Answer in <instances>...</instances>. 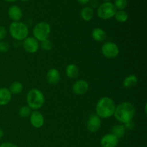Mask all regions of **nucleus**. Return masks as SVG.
Segmentation results:
<instances>
[{
  "label": "nucleus",
  "mask_w": 147,
  "mask_h": 147,
  "mask_svg": "<svg viewBox=\"0 0 147 147\" xmlns=\"http://www.w3.org/2000/svg\"><path fill=\"white\" fill-rule=\"evenodd\" d=\"M4 1H7V2H14V1H17V0H4Z\"/></svg>",
  "instance_id": "obj_32"
},
{
  "label": "nucleus",
  "mask_w": 147,
  "mask_h": 147,
  "mask_svg": "<svg viewBox=\"0 0 147 147\" xmlns=\"http://www.w3.org/2000/svg\"><path fill=\"white\" fill-rule=\"evenodd\" d=\"M27 106L33 111H38L44 105L45 98L42 92L37 88L31 89L27 94Z\"/></svg>",
  "instance_id": "obj_3"
},
{
  "label": "nucleus",
  "mask_w": 147,
  "mask_h": 147,
  "mask_svg": "<svg viewBox=\"0 0 147 147\" xmlns=\"http://www.w3.org/2000/svg\"><path fill=\"white\" fill-rule=\"evenodd\" d=\"M0 147H18L14 144L11 143V142H4L0 144Z\"/></svg>",
  "instance_id": "obj_29"
},
{
  "label": "nucleus",
  "mask_w": 147,
  "mask_h": 147,
  "mask_svg": "<svg viewBox=\"0 0 147 147\" xmlns=\"http://www.w3.org/2000/svg\"><path fill=\"white\" fill-rule=\"evenodd\" d=\"M117 9L113 4L111 1H105L99 4L97 8V15L100 19L103 20H110L114 17Z\"/></svg>",
  "instance_id": "obj_6"
},
{
  "label": "nucleus",
  "mask_w": 147,
  "mask_h": 147,
  "mask_svg": "<svg viewBox=\"0 0 147 147\" xmlns=\"http://www.w3.org/2000/svg\"><path fill=\"white\" fill-rule=\"evenodd\" d=\"M115 19L119 22H126L129 19V14L124 10H117L114 15Z\"/></svg>",
  "instance_id": "obj_22"
},
{
  "label": "nucleus",
  "mask_w": 147,
  "mask_h": 147,
  "mask_svg": "<svg viewBox=\"0 0 147 147\" xmlns=\"http://www.w3.org/2000/svg\"><path fill=\"white\" fill-rule=\"evenodd\" d=\"M33 37L38 42L48 39L51 33V26L45 22H40L34 27L32 30Z\"/></svg>",
  "instance_id": "obj_5"
},
{
  "label": "nucleus",
  "mask_w": 147,
  "mask_h": 147,
  "mask_svg": "<svg viewBox=\"0 0 147 147\" xmlns=\"http://www.w3.org/2000/svg\"><path fill=\"white\" fill-rule=\"evenodd\" d=\"M126 133V129L123 124H118L113 126L111 129V134L114 135L118 139L123 137Z\"/></svg>",
  "instance_id": "obj_20"
},
{
  "label": "nucleus",
  "mask_w": 147,
  "mask_h": 147,
  "mask_svg": "<svg viewBox=\"0 0 147 147\" xmlns=\"http://www.w3.org/2000/svg\"><path fill=\"white\" fill-rule=\"evenodd\" d=\"M89 89V84L86 80L80 79L74 83L72 87L73 92L77 96H82L86 94Z\"/></svg>",
  "instance_id": "obj_11"
},
{
  "label": "nucleus",
  "mask_w": 147,
  "mask_h": 147,
  "mask_svg": "<svg viewBox=\"0 0 147 147\" xmlns=\"http://www.w3.org/2000/svg\"><path fill=\"white\" fill-rule=\"evenodd\" d=\"M10 48V45L7 42L0 41V53H7Z\"/></svg>",
  "instance_id": "obj_26"
},
{
  "label": "nucleus",
  "mask_w": 147,
  "mask_h": 147,
  "mask_svg": "<svg viewBox=\"0 0 147 147\" xmlns=\"http://www.w3.org/2000/svg\"><path fill=\"white\" fill-rule=\"evenodd\" d=\"M78 2L80 4H87L88 3H89L90 1V0H77Z\"/></svg>",
  "instance_id": "obj_30"
},
{
  "label": "nucleus",
  "mask_w": 147,
  "mask_h": 147,
  "mask_svg": "<svg viewBox=\"0 0 147 147\" xmlns=\"http://www.w3.org/2000/svg\"><path fill=\"white\" fill-rule=\"evenodd\" d=\"M32 113V109L28 106H24L19 110V116L21 118H27L30 116Z\"/></svg>",
  "instance_id": "obj_23"
},
{
  "label": "nucleus",
  "mask_w": 147,
  "mask_h": 147,
  "mask_svg": "<svg viewBox=\"0 0 147 147\" xmlns=\"http://www.w3.org/2000/svg\"><path fill=\"white\" fill-rule=\"evenodd\" d=\"M65 74L67 77L71 79H76L79 76V67L76 64H69L65 67Z\"/></svg>",
  "instance_id": "obj_17"
},
{
  "label": "nucleus",
  "mask_w": 147,
  "mask_h": 147,
  "mask_svg": "<svg viewBox=\"0 0 147 147\" xmlns=\"http://www.w3.org/2000/svg\"><path fill=\"white\" fill-rule=\"evenodd\" d=\"M4 130H3L2 129H1V128H0V139H2V137L4 136Z\"/></svg>",
  "instance_id": "obj_31"
},
{
  "label": "nucleus",
  "mask_w": 147,
  "mask_h": 147,
  "mask_svg": "<svg viewBox=\"0 0 147 147\" xmlns=\"http://www.w3.org/2000/svg\"><path fill=\"white\" fill-rule=\"evenodd\" d=\"M8 16L13 22H18L22 18L23 13L20 7L12 5L9 8Z\"/></svg>",
  "instance_id": "obj_14"
},
{
  "label": "nucleus",
  "mask_w": 147,
  "mask_h": 147,
  "mask_svg": "<svg viewBox=\"0 0 147 147\" xmlns=\"http://www.w3.org/2000/svg\"><path fill=\"white\" fill-rule=\"evenodd\" d=\"M116 106L114 100L110 97H102L96 103V114L100 119H109L114 114Z\"/></svg>",
  "instance_id": "obj_2"
},
{
  "label": "nucleus",
  "mask_w": 147,
  "mask_h": 147,
  "mask_svg": "<svg viewBox=\"0 0 147 147\" xmlns=\"http://www.w3.org/2000/svg\"><path fill=\"white\" fill-rule=\"evenodd\" d=\"M100 126H101V119L99 118L96 113L90 115L88 118L87 123V129L88 131L91 133H95L97 132L100 129Z\"/></svg>",
  "instance_id": "obj_9"
},
{
  "label": "nucleus",
  "mask_w": 147,
  "mask_h": 147,
  "mask_svg": "<svg viewBox=\"0 0 147 147\" xmlns=\"http://www.w3.org/2000/svg\"><path fill=\"white\" fill-rule=\"evenodd\" d=\"M40 42H41V44L40 45V46L41 47V48L43 50H45V51H50V50H51L52 48H53V45L49 39H47V40Z\"/></svg>",
  "instance_id": "obj_25"
},
{
  "label": "nucleus",
  "mask_w": 147,
  "mask_h": 147,
  "mask_svg": "<svg viewBox=\"0 0 147 147\" xmlns=\"http://www.w3.org/2000/svg\"><path fill=\"white\" fill-rule=\"evenodd\" d=\"M22 45L27 53L33 54L38 51L40 43L34 37H27L23 40Z\"/></svg>",
  "instance_id": "obj_8"
},
{
  "label": "nucleus",
  "mask_w": 147,
  "mask_h": 147,
  "mask_svg": "<svg viewBox=\"0 0 147 147\" xmlns=\"http://www.w3.org/2000/svg\"><path fill=\"white\" fill-rule=\"evenodd\" d=\"M119 139L111 133L104 135L100 139V146L102 147H116L119 144Z\"/></svg>",
  "instance_id": "obj_12"
},
{
  "label": "nucleus",
  "mask_w": 147,
  "mask_h": 147,
  "mask_svg": "<svg viewBox=\"0 0 147 147\" xmlns=\"http://www.w3.org/2000/svg\"><path fill=\"white\" fill-rule=\"evenodd\" d=\"M123 126H124L126 130V129H128V130H133L135 128V123L133 121H131L127 122L126 123L123 124Z\"/></svg>",
  "instance_id": "obj_28"
},
{
  "label": "nucleus",
  "mask_w": 147,
  "mask_h": 147,
  "mask_svg": "<svg viewBox=\"0 0 147 147\" xmlns=\"http://www.w3.org/2000/svg\"><path fill=\"white\" fill-rule=\"evenodd\" d=\"M136 114V108L133 103L128 101L121 102L116 106L114 116L115 119L120 123L125 124L127 122L133 121Z\"/></svg>",
  "instance_id": "obj_1"
},
{
  "label": "nucleus",
  "mask_w": 147,
  "mask_h": 147,
  "mask_svg": "<svg viewBox=\"0 0 147 147\" xmlns=\"http://www.w3.org/2000/svg\"><path fill=\"white\" fill-rule=\"evenodd\" d=\"M12 94L7 88H0V106H6L11 100Z\"/></svg>",
  "instance_id": "obj_15"
},
{
  "label": "nucleus",
  "mask_w": 147,
  "mask_h": 147,
  "mask_svg": "<svg viewBox=\"0 0 147 147\" xmlns=\"http://www.w3.org/2000/svg\"><path fill=\"white\" fill-rule=\"evenodd\" d=\"M119 47L113 42H106L101 47V53L105 57L113 59L117 57L119 54Z\"/></svg>",
  "instance_id": "obj_7"
},
{
  "label": "nucleus",
  "mask_w": 147,
  "mask_h": 147,
  "mask_svg": "<svg viewBox=\"0 0 147 147\" xmlns=\"http://www.w3.org/2000/svg\"><path fill=\"white\" fill-rule=\"evenodd\" d=\"M21 1H23V2H27V1H30V0H21Z\"/></svg>",
  "instance_id": "obj_33"
},
{
  "label": "nucleus",
  "mask_w": 147,
  "mask_h": 147,
  "mask_svg": "<svg viewBox=\"0 0 147 147\" xmlns=\"http://www.w3.org/2000/svg\"><path fill=\"white\" fill-rule=\"evenodd\" d=\"M30 121L33 127L35 129H40L44 126V116L39 111H33L30 116Z\"/></svg>",
  "instance_id": "obj_10"
},
{
  "label": "nucleus",
  "mask_w": 147,
  "mask_h": 147,
  "mask_svg": "<svg viewBox=\"0 0 147 147\" xmlns=\"http://www.w3.org/2000/svg\"><path fill=\"white\" fill-rule=\"evenodd\" d=\"M9 89L11 94H20L23 90V85L21 82L15 81L11 83V86H10V88Z\"/></svg>",
  "instance_id": "obj_21"
},
{
  "label": "nucleus",
  "mask_w": 147,
  "mask_h": 147,
  "mask_svg": "<svg viewBox=\"0 0 147 147\" xmlns=\"http://www.w3.org/2000/svg\"><path fill=\"white\" fill-rule=\"evenodd\" d=\"M92 38L96 42H102L106 39V33L104 30H103L100 27H96L92 30L91 32Z\"/></svg>",
  "instance_id": "obj_16"
},
{
  "label": "nucleus",
  "mask_w": 147,
  "mask_h": 147,
  "mask_svg": "<svg viewBox=\"0 0 147 147\" xmlns=\"http://www.w3.org/2000/svg\"><path fill=\"white\" fill-rule=\"evenodd\" d=\"M128 0H115L113 5L117 10H124L127 7Z\"/></svg>",
  "instance_id": "obj_24"
},
{
  "label": "nucleus",
  "mask_w": 147,
  "mask_h": 147,
  "mask_svg": "<svg viewBox=\"0 0 147 147\" xmlns=\"http://www.w3.org/2000/svg\"><path fill=\"white\" fill-rule=\"evenodd\" d=\"M46 79L49 84L56 85L60 82V73L56 68H50L46 74Z\"/></svg>",
  "instance_id": "obj_13"
},
{
  "label": "nucleus",
  "mask_w": 147,
  "mask_h": 147,
  "mask_svg": "<svg viewBox=\"0 0 147 147\" xmlns=\"http://www.w3.org/2000/svg\"><path fill=\"white\" fill-rule=\"evenodd\" d=\"M80 17L84 21H90L94 17V10L90 6L84 7L80 11Z\"/></svg>",
  "instance_id": "obj_18"
},
{
  "label": "nucleus",
  "mask_w": 147,
  "mask_h": 147,
  "mask_svg": "<svg viewBox=\"0 0 147 147\" xmlns=\"http://www.w3.org/2000/svg\"><path fill=\"white\" fill-rule=\"evenodd\" d=\"M7 34V30L3 26H0V41H3Z\"/></svg>",
  "instance_id": "obj_27"
},
{
  "label": "nucleus",
  "mask_w": 147,
  "mask_h": 147,
  "mask_svg": "<svg viewBox=\"0 0 147 147\" xmlns=\"http://www.w3.org/2000/svg\"><path fill=\"white\" fill-rule=\"evenodd\" d=\"M103 1H111V0H103Z\"/></svg>",
  "instance_id": "obj_35"
},
{
  "label": "nucleus",
  "mask_w": 147,
  "mask_h": 147,
  "mask_svg": "<svg viewBox=\"0 0 147 147\" xmlns=\"http://www.w3.org/2000/svg\"><path fill=\"white\" fill-rule=\"evenodd\" d=\"M9 32L11 37L17 41H23L29 35L28 27L25 23L20 21L11 22L9 27Z\"/></svg>",
  "instance_id": "obj_4"
},
{
  "label": "nucleus",
  "mask_w": 147,
  "mask_h": 147,
  "mask_svg": "<svg viewBox=\"0 0 147 147\" xmlns=\"http://www.w3.org/2000/svg\"><path fill=\"white\" fill-rule=\"evenodd\" d=\"M138 83V78L136 75L131 74L126 76L123 80V86L125 88L134 87Z\"/></svg>",
  "instance_id": "obj_19"
},
{
  "label": "nucleus",
  "mask_w": 147,
  "mask_h": 147,
  "mask_svg": "<svg viewBox=\"0 0 147 147\" xmlns=\"http://www.w3.org/2000/svg\"><path fill=\"white\" fill-rule=\"evenodd\" d=\"M144 109H145V113H146V104L145 105V108H144Z\"/></svg>",
  "instance_id": "obj_34"
}]
</instances>
